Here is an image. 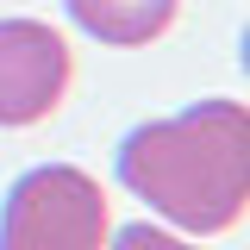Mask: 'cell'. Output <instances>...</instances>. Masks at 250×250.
<instances>
[{"mask_svg":"<svg viewBox=\"0 0 250 250\" xmlns=\"http://www.w3.org/2000/svg\"><path fill=\"white\" fill-rule=\"evenodd\" d=\"M106 194L75 163H44L0 207V250H106Z\"/></svg>","mask_w":250,"mask_h":250,"instance_id":"7a4b0ae2","label":"cell"},{"mask_svg":"<svg viewBox=\"0 0 250 250\" xmlns=\"http://www.w3.org/2000/svg\"><path fill=\"white\" fill-rule=\"evenodd\" d=\"M62 6L88 38L113 44V50H138V44L163 38L182 13V0H62Z\"/></svg>","mask_w":250,"mask_h":250,"instance_id":"277c9868","label":"cell"},{"mask_svg":"<svg viewBox=\"0 0 250 250\" xmlns=\"http://www.w3.org/2000/svg\"><path fill=\"white\" fill-rule=\"evenodd\" d=\"M113 250H200V244L169 238V231H156V225H125L119 238H113Z\"/></svg>","mask_w":250,"mask_h":250,"instance_id":"5b68a950","label":"cell"},{"mask_svg":"<svg viewBox=\"0 0 250 250\" xmlns=\"http://www.w3.org/2000/svg\"><path fill=\"white\" fill-rule=\"evenodd\" d=\"M69 75H75V57L62 31H50L44 19H0V125L6 131L50 119L69 94Z\"/></svg>","mask_w":250,"mask_h":250,"instance_id":"3957f363","label":"cell"},{"mask_svg":"<svg viewBox=\"0 0 250 250\" xmlns=\"http://www.w3.org/2000/svg\"><path fill=\"white\" fill-rule=\"evenodd\" d=\"M119 182L194 238L231 231L250 207V113L238 100H200L138 125L119 144Z\"/></svg>","mask_w":250,"mask_h":250,"instance_id":"6da1fadb","label":"cell"}]
</instances>
